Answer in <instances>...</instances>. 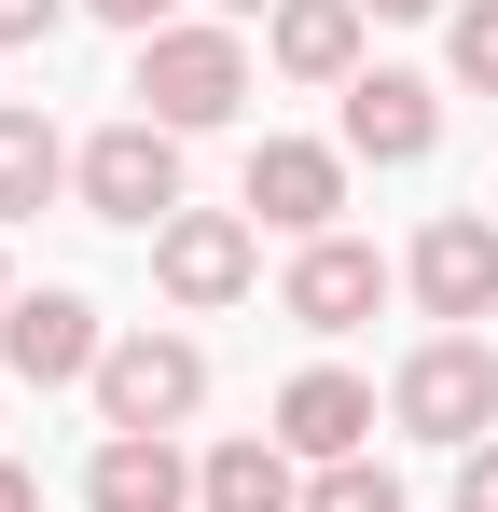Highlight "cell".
Here are the masks:
<instances>
[{
  "instance_id": "cell-1",
  "label": "cell",
  "mask_w": 498,
  "mask_h": 512,
  "mask_svg": "<svg viewBox=\"0 0 498 512\" xmlns=\"http://www.w3.org/2000/svg\"><path fill=\"white\" fill-rule=\"evenodd\" d=\"M139 97H153L139 125H166V139H180V125H222V111L249 97L236 28H153V42H139Z\"/></svg>"
},
{
  "instance_id": "cell-2",
  "label": "cell",
  "mask_w": 498,
  "mask_h": 512,
  "mask_svg": "<svg viewBox=\"0 0 498 512\" xmlns=\"http://www.w3.org/2000/svg\"><path fill=\"white\" fill-rule=\"evenodd\" d=\"M388 402H402V429H429V443H485V429H498V346H485V333L415 346Z\"/></svg>"
},
{
  "instance_id": "cell-3",
  "label": "cell",
  "mask_w": 498,
  "mask_h": 512,
  "mask_svg": "<svg viewBox=\"0 0 498 512\" xmlns=\"http://www.w3.org/2000/svg\"><path fill=\"white\" fill-rule=\"evenodd\" d=\"M194 402H208V360H194L180 333H125L111 360H97V416L111 429H180Z\"/></svg>"
},
{
  "instance_id": "cell-4",
  "label": "cell",
  "mask_w": 498,
  "mask_h": 512,
  "mask_svg": "<svg viewBox=\"0 0 498 512\" xmlns=\"http://www.w3.org/2000/svg\"><path fill=\"white\" fill-rule=\"evenodd\" d=\"M83 208H97V222H166V208H180V139H166V125L83 139Z\"/></svg>"
},
{
  "instance_id": "cell-5",
  "label": "cell",
  "mask_w": 498,
  "mask_h": 512,
  "mask_svg": "<svg viewBox=\"0 0 498 512\" xmlns=\"http://www.w3.org/2000/svg\"><path fill=\"white\" fill-rule=\"evenodd\" d=\"M111 346H97V319H83V291H28V305H0V374H28V388H70V374H97Z\"/></svg>"
},
{
  "instance_id": "cell-6",
  "label": "cell",
  "mask_w": 498,
  "mask_h": 512,
  "mask_svg": "<svg viewBox=\"0 0 498 512\" xmlns=\"http://www.w3.org/2000/svg\"><path fill=\"white\" fill-rule=\"evenodd\" d=\"M415 305H429V319H485L498 305V222L443 208V222L415 236Z\"/></svg>"
},
{
  "instance_id": "cell-7",
  "label": "cell",
  "mask_w": 498,
  "mask_h": 512,
  "mask_svg": "<svg viewBox=\"0 0 498 512\" xmlns=\"http://www.w3.org/2000/svg\"><path fill=\"white\" fill-rule=\"evenodd\" d=\"M153 277L180 291V305H236L249 291V222L236 208H180V222L153 236Z\"/></svg>"
},
{
  "instance_id": "cell-8",
  "label": "cell",
  "mask_w": 498,
  "mask_h": 512,
  "mask_svg": "<svg viewBox=\"0 0 498 512\" xmlns=\"http://www.w3.org/2000/svg\"><path fill=\"white\" fill-rule=\"evenodd\" d=\"M249 208H263L277 236H319L332 208H346V167H332L319 139H263V153H249Z\"/></svg>"
},
{
  "instance_id": "cell-9",
  "label": "cell",
  "mask_w": 498,
  "mask_h": 512,
  "mask_svg": "<svg viewBox=\"0 0 498 512\" xmlns=\"http://www.w3.org/2000/svg\"><path fill=\"white\" fill-rule=\"evenodd\" d=\"M374 305H388V263L360 250V236H319V250L291 263V319L305 333H360Z\"/></svg>"
},
{
  "instance_id": "cell-10",
  "label": "cell",
  "mask_w": 498,
  "mask_h": 512,
  "mask_svg": "<svg viewBox=\"0 0 498 512\" xmlns=\"http://www.w3.org/2000/svg\"><path fill=\"white\" fill-rule=\"evenodd\" d=\"M83 499H97V512H180V499H208V485L180 471V443H166V429H111V443H97V471H83Z\"/></svg>"
},
{
  "instance_id": "cell-11",
  "label": "cell",
  "mask_w": 498,
  "mask_h": 512,
  "mask_svg": "<svg viewBox=\"0 0 498 512\" xmlns=\"http://www.w3.org/2000/svg\"><path fill=\"white\" fill-rule=\"evenodd\" d=\"M429 125H443V111H429L415 70H360V84H346V153H374V167H415Z\"/></svg>"
},
{
  "instance_id": "cell-12",
  "label": "cell",
  "mask_w": 498,
  "mask_h": 512,
  "mask_svg": "<svg viewBox=\"0 0 498 512\" xmlns=\"http://www.w3.org/2000/svg\"><path fill=\"white\" fill-rule=\"evenodd\" d=\"M360 429H374V388H360V374H291V388H277V443H291V457H360Z\"/></svg>"
},
{
  "instance_id": "cell-13",
  "label": "cell",
  "mask_w": 498,
  "mask_h": 512,
  "mask_svg": "<svg viewBox=\"0 0 498 512\" xmlns=\"http://www.w3.org/2000/svg\"><path fill=\"white\" fill-rule=\"evenodd\" d=\"M277 70L291 84H360V0H277Z\"/></svg>"
},
{
  "instance_id": "cell-14",
  "label": "cell",
  "mask_w": 498,
  "mask_h": 512,
  "mask_svg": "<svg viewBox=\"0 0 498 512\" xmlns=\"http://www.w3.org/2000/svg\"><path fill=\"white\" fill-rule=\"evenodd\" d=\"M56 180H70L56 125H42V111H0V222H28V208H42Z\"/></svg>"
},
{
  "instance_id": "cell-15",
  "label": "cell",
  "mask_w": 498,
  "mask_h": 512,
  "mask_svg": "<svg viewBox=\"0 0 498 512\" xmlns=\"http://www.w3.org/2000/svg\"><path fill=\"white\" fill-rule=\"evenodd\" d=\"M194 485H208V512H305V499H291V457H277V443H222Z\"/></svg>"
},
{
  "instance_id": "cell-16",
  "label": "cell",
  "mask_w": 498,
  "mask_h": 512,
  "mask_svg": "<svg viewBox=\"0 0 498 512\" xmlns=\"http://www.w3.org/2000/svg\"><path fill=\"white\" fill-rule=\"evenodd\" d=\"M443 56H457V84H485V97H498V0H457Z\"/></svg>"
},
{
  "instance_id": "cell-17",
  "label": "cell",
  "mask_w": 498,
  "mask_h": 512,
  "mask_svg": "<svg viewBox=\"0 0 498 512\" xmlns=\"http://www.w3.org/2000/svg\"><path fill=\"white\" fill-rule=\"evenodd\" d=\"M305 512H402V485H388V471H360V457H332L319 485H305Z\"/></svg>"
},
{
  "instance_id": "cell-18",
  "label": "cell",
  "mask_w": 498,
  "mask_h": 512,
  "mask_svg": "<svg viewBox=\"0 0 498 512\" xmlns=\"http://www.w3.org/2000/svg\"><path fill=\"white\" fill-rule=\"evenodd\" d=\"M457 512H498V443H471V457H457Z\"/></svg>"
},
{
  "instance_id": "cell-19",
  "label": "cell",
  "mask_w": 498,
  "mask_h": 512,
  "mask_svg": "<svg viewBox=\"0 0 498 512\" xmlns=\"http://www.w3.org/2000/svg\"><path fill=\"white\" fill-rule=\"evenodd\" d=\"M56 14H70V0H0V42H42Z\"/></svg>"
},
{
  "instance_id": "cell-20",
  "label": "cell",
  "mask_w": 498,
  "mask_h": 512,
  "mask_svg": "<svg viewBox=\"0 0 498 512\" xmlns=\"http://www.w3.org/2000/svg\"><path fill=\"white\" fill-rule=\"evenodd\" d=\"M83 14H111V28H139V42L166 28V0H83Z\"/></svg>"
},
{
  "instance_id": "cell-21",
  "label": "cell",
  "mask_w": 498,
  "mask_h": 512,
  "mask_svg": "<svg viewBox=\"0 0 498 512\" xmlns=\"http://www.w3.org/2000/svg\"><path fill=\"white\" fill-rule=\"evenodd\" d=\"M0 512H42V485H28V471H14V457H0Z\"/></svg>"
},
{
  "instance_id": "cell-22",
  "label": "cell",
  "mask_w": 498,
  "mask_h": 512,
  "mask_svg": "<svg viewBox=\"0 0 498 512\" xmlns=\"http://www.w3.org/2000/svg\"><path fill=\"white\" fill-rule=\"evenodd\" d=\"M360 14H443V0H360Z\"/></svg>"
},
{
  "instance_id": "cell-23",
  "label": "cell",
  "mask_w": 498,
  "mask_h": 512,
  "mask_svg": "<svg viewBox=\"0 0 498 512\" xmlns=\"http://www.w3.org/2000/svg\"><path fill=\"white\" fill-rule=\"evenodd\" d=\"M222 14H263V0H222Z\"/></svg>"
}]
</instances>
